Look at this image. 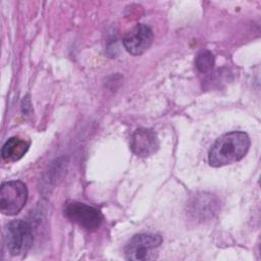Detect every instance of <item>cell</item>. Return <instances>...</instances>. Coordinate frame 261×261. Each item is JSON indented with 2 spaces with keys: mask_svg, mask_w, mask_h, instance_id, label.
<instances>
[{
  "mask_svg": "<svg viewBox=\"0 0 261 261\" xmlns=\"http://www.w3.org/2000/svg\"><path fill=\"white\" fill-rule=\"evenodd\" d=\"M4 241L12 256L24 255L33 246L34 233L32 226L20 219L10 221L5 227Z\"/></svg>",
  "mask_w": 261,
  "mask_h": 261,
  "instance_id": "obj_3",
  "label": "cell"
},
{
  "mask_svg": "<svg viewBox=\"0 0 261 261\" xmlns=\"http://www.w3.org/2000/svg\"><path fill=\"white\" fill-rule=\"evenodd\" d=\"M195 64H196L197 69L200 72L205 73V72L210 71L213 68V66L215 64V59H214L213 54L210 51L202 50L196 56Z\"/></svg>",
  "mask_w": 261,
  "mask_h": 261,
  "instance_id": "obj_9",
  "label": "cell"
},
{
  "mask_svg": "<svg viewBox=\"0 0 261 261\" xmlns=\"http://www.w3.org/2000/svg\"><path fill=\"white\" fill-rule=\"evenodd\" d=\"M153 32L148 25L139 23L124 35L122 43L129 54L139 56L150 48L153 42Z\"/></svg>",
  "mask_w": 261,
  "mask_h": 261,
  "instance_id": "obj_6",
  "label": "cell"
},
{
  "mask_svg": "<svg viewBox=\"0 0 261 261\" xmlns=\"http://www.w3.org/2000/svg\"><path fill=\"white\" fill-rule=\"evenodd\" d=\"M30 141L18 137L9 138L2 147L1 155L4 160L17 161L24 156L30 147Z\"/></svg>",
  "mask_w": 261,
  "mask_h": 261,
  "instance_id": "obj_8",
  "label": "cell"
},
{
  "mask_svg": "<svg viewBox=\"0 0 261 261\" xmlns=\"http://www.w3.org/2000/svg\"><path fill=\"white\" fill-rule=\"evenodd\" d=\"M250 138L245 132H230L220 136L208 152V162L212 167H220L240 161L248 153Z\"/></svg>",
  "mask_w": 261,
  "mask_h": 261,
  "instance_id": "obj_1",
  "label": "cell"
},
{
  "mask_svg": "<svg viewBox=\"0 0 261 261\" xmlns=\"http://www.w3.org/2000/svg\"><path fill=\"white\" fill-rule=\"evenodd\" d=\"M63 214L69 221L91 231L99 228L103 222V215L99 209L77 201L67 202Z\"/></svg>",
  "mask_w": 261,
  "mask_h": 261,
  "instance_id": "obj_5",
  "label": "cell"
},
{
  "mask_svg": "<svg viewBox=\"0 0 261 261\" xmlns=\"http://www.w3.org/2000/svg\"><path fill=\"white\" fill-rule=\"evenodd\" d=\"M163 240L157 233H138L126 243L124 257L133 261H149L157 258V249Z\"/></svg>",
  "mask_w": 261,
  "mask_h": 261,
  "instance_id": "obj_2",
  "label": "cell"
},
{
  "mask_svg": "<svg viewBox=\"0 0 261 261\" xmlns=\"http://www.w3.org/2000/svg\"><path fill=\"white\" fill-rule=\"evenodd\" d=\"M130 149L138 157L146 158L153 155L159 149V140L156 133L145 127L136 129L130 138Z\"/></svg>",
  "mask_w": 261,
  "mask_h": 261,
  "instance_id": "obj_7",
  "label": "cell"
},
{
  "mask_svg": "<svg viewBox=\"0 0 261 261\" xmlns=\"http://www.w3.org/2000/svg\"><path fill=\"white\" fill-rule=\"evenodd\" d=\"M28 200L27 186L20 180H9L0 188V211L13 216L20 212Z\"/></svg>",
  "mask_w": 261,
  "mask_h": 261,
  "instance_id": "obj_4",
  "label": "cell"
}]
</instances>
